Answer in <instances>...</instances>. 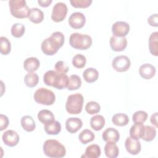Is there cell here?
Here are the masks:
<instances>
[{"label":"cell","instance_id":"10","mask_svg":"<svg viewBox=\"0 0 158 158\" xmlns=\"http://www.w3.org/2000/svg\"><path fill=\"white\" fill-rule=\"evenodd\" d=\"M68 22L72 28L74 29H80L85 25L86 18L83 13L80 12H75L70 15Z\"/></svg>","mask_w":158,"mask_h":158},{"label":"cell","instance_id":"17","mask_svg":"<svg viewBox=\"0 0 158 158\" xmlns=\"http://www.w3.org/2000/svg\"><path fill=\"white\" fill-rule=\"evenodd\" d=\"M102 139L106 142L117 143L120 139V134L117 130L109 127L104 131L102 135Z\"/></svg>","mask_w":158,"mask_h":158},{"label":"cell","instance_id":"20","mask_svg":"<svg viewBox=\"0 0 158 158\" xmlns=\"http://www.w3.org/2000/svg\"><path fill=\"white\" fill-rule=\"evenodd\" d=\"M28 18L34 23H40L43 22L44 19V14L41 9L37 7H33L30 9Z\"/></svg>","mask_w":158,"mask_h":158},{"label":"cell","instance_id":"2","mask_svg":"<svg viewBox=\"0 0 158 158\" xmlns=\"http://www.w3.org/2000/svg\"><path fill=\"white\" fill-rule=\"evenodd\" d=\"M43 150L46 156L51 158H61L66 154L64 146L57 140L53 139H47L44 141Z\"/></svg>","mask_w":158,"mask_h":158},{"label":"cell","instance_id":"29","mask_svg":"<svg viewBox=\"0 0 158 158\" xmlns=\"http://www.w3.org/2000/svg\"><path fill=\"white\" fill-rule=\"evenodd\" d=\"M112 123L116 126L123 127L127 125L129 122L128 115L123 113H117L112 116Z\"/></svg>","mask_w":158,"mask_h":158},{"label":"cell","instance_id":"33","mask_svg":"<svg viewBox=\"0 0 158 158\" xmlns=\"http://www.w3.org/2000/svg\"><path fill=\"white\" fill-rule=\"evenodd\" d=\"M0 42V52L1 54H9L11 51V44L10 41L5 36H1Z\"/></svg>","mask_w":158,"mask_h":158},{"label":"cell","instance_id":"3","mask_svg":"<svg viewBox=\"0 0 158 158\" xmlns=\"http://www.w3.org/2000/svg\"><path fill=\"white\" fill-rule=\"evenodd\" d=\"M70 45L76 49L86 50L92 44V38L86 34L73 33L69 38Z\"/></svg>","mask_w":158,"mask_h":158},{"label":"cell","instance_id":"28","mask_svg":"<svg viewBox=\"0 0 158 158\" xmlns=\"http://www.w3.org/2000/svg\"><path fill=\"white\" fill-rule=\"evenodd\" d=\"M83 77L87 83H93L98 80L99 77V72L94 68H88L84 70Z\"/></svg>","mask_w":158,"mask_h":158},{"label":"cell","instance_id":"31","mask_svg":"<svg viewBox=\"0 0 158 158\" xmlns=\"http://www.w3.org/2000/svg\"><path fill=\"white\" fill-rule=\"evenodd\" d=\"M39 81L38 75L34 72H28L24 77V82L26 86L30 88L35 87Z\"/></svg>","mask_w":158,"mask_h":158},{"label":"cell","instance_id":"34","mask_svg":"<svg viewBox=\"0 0 158 158\" xmlns=\"http://www.w3.org/2000/svg\"><path fill=\"white\" fill-rule=\"evenodd\" d=\"M156 136V130L154 127L150 125H146L144 133L142 139L145 141H152Z\"/></svg>","mask_w":158,"mask_h":158},{"label":"cell","instance_id":"16","mask_svg":"<svg viewBox=\"0 0 158 158\" xmlns=\"http://www.w3.org/2000/svg\"><path fill=\"white\" fill-rule=\"evenodd\" d=\"M156 68L151 64L145 63L141 65L139 69V73L140 76L146 80L152 78L156 74Z\"/></svg>","mask_w":158,"mask_h":158},{"label":"cell","instance_id":"23","mask_svg":"<svg viewBox=\"0 0 158 158\" xmlns=\"http://www.w3.org/2000/svg\"><path fill=\"white\" fill-rule=\"evenodd\" d=\"M104 153L108 158H115L118 156L119 149L115 143L107 142L104 146Z\"/></svg>","mask_w":158,"mask_h":158},{"label":"cell","instance_id":"40","mask_svg":"<svg viewBox=\"0 0 158 158\" xmlns=\"http://www.w3.org/2000/svg\"><path fill=\"white\" fill-rule=\"evenodd\" d=\"M54 68L56 71L62 73H66L69 69L67 64L62 60L57 61L54 65Z\"/></svg>","mask_w":158,"mask_h":158},{"label":"cell","instance_id":"27","mask_svg":"<svg viewBox=\"0 0 158 158\" xmlns=\"http://www.w3.org/2000/svg\"><path fill=\"white\" fill-rule=\"evenodd\" d=\"M158 32L155 31L151 34L149 38V49L153 56H157L158 50Z\"/></svg>","mask_w":158,"mask_h":158},{"label":"cell","instance_id":"4","mask_svg":"<svg viewBox=\"0 0 158 158\" xmlns=\"http://www.w3.org/2000/svg\"><path fill=\"white\" fill-rule=\"evenodd\" d=\"M10 12L12 15L17 19L28 17L30 9L24 0H10L9 1Z\"/></svg>","mask_w":158,"mask_h":158},{"label":"cell","instance_id":"21","mask_svg":"<svg viewBox=\"0 0 158 158\" xmlns=\"http://www.w3.org/2000/svg\"><path fill=\"white\" fill-rule=\"evenodd\" d=\"M101 151L100 147L98 144H91L89 145L85 152V154H83L82 157H87V158H98L101 156Z\"/></svg>","mask_w":158,"mask_h":158},{"label":"cell","instance_id":"45","mask_svg":"<svg viewBox=\"0 0 158 158\" xmlns=\"http://www.w3.org/2000/svg\"><path fill=\"white\" fill-rule=\"evenodd\" d=\"M150 121L152 125H154L156 128L157 127V112H155L151 116Z\"/></svg>","mask_w":158,"mask_h":158},{"label":"cell","instance_id":"14","mask_svg":"<svg viewBox=\"0 0 158 158\" xmlns=\"http://www.w3.org/2000/svg\"><path fill=\"white\" fill-rule=\"evenodd\" d=\"M109 44L111 49L117 52L123 51L127 46V40L125 37H117L112 36L110 38Z\"/></svg>","mask_w":158,"mask_h":158},{"label":"cell","instance_id":"36","mask_svg":"<svg viewBox=\"0 0 158 158\" xmlns=\"http://www.w3.org/2000/svg\"><path fill=\"white\" fill-rule=\"evenodd\" d=\"M73 65L78 69H81L85 66L86 62V57L81 54H77L72 59Z\"/></svg>","mask_w":158,"mask_h":158},{"label":"cell","instance_id":"12","mask_svg":"<svg viewBox=\"0 0 158 158\" xmlns=\"http://www.w3.org/2000/svg\"><path fill=\"white\" fill-rule=\"evenodd\" d=\"M125 147L127 151L132 155L138 154L141 149V145L139 141L130 136L126 138Z\"/></svg>","mask_w":158,"mask_h":158},{"label":"cell","instance_id":"13","mask_svg":"<svg viewBox=\"0 0 158 158\" xmlns=\"http://www.w3.org/2000/svg\"><path fill=\"white\" fill-rule=\"evenodd\" d=\"M2 139L6 145L10 147H14L19 143V136L15 131L13 130H8L3 133Z\"/></svg>","mask_w":158,"mask_h":158},{"label":"cell","instance_id":"25","mask_svg":"<svg viewBox=\"0 0 158 158\" xmlns=\"http://www.w3.org/2000/svg\"><path fill=\"white\" fill-rule=\"evenodd\" d=\"M61 124L57 120H54V122L44 125V130L46 133L48 135H57L61 131Z\"/></svg>","mask_w":158,"mask_h":158},{"label":"cell","instance_id":"32","mask_svg":"<svg viewBox=\"0 0 158 158\" xmlns=\"http://www.w3.org/2000/svg\"><path fill=\"white\" fill-rule=\"evenodd\" d=\"M81 85V80L77 75H72L69 77V81L67 88L69 90H75Z\"/></svg>","mask_w":158,"mask_h":158},{"label":"cell","instance_id":"8","mask_svg":"<svg viewBox=\"0 0 158 158\" xmlns=\"http://www.w3.org/2000/svg\"><path fill=\"white\" fill-rule=\"evenodd\" d=\"M131 65V62L128 57L124 55L117 56L114 58L112 62L113 69L119 72L127 71Z\"/></svg>","mask_w":158,"mask_h":158},{"label":"cell","instance_id":"37","mask_svg":"<svg viewBox=\"0 0 158 158\" xmlns=\"http://www.w3.org/2000/svg\"><path fill=\"white\" fill-rule=\"evenodd\" d=\"M86 112L90 115H93L98 113L101 110L100 105L96 101H89L85 106Z\"/></svg>","mask_w":158,"mask_h":158},{"label":"cell","instance_id":"7","mask_svg":"<svg viewBox=\"0 0 158 158\" xmlns=\"http://www.w3.org/2000/svg\"><path fill=\"white\" fill-rule=\"evenodd\" d=\"M68 12L67 5L62 2H57L52 8L51 19L55 22L63 21L66 17Z\"/></svg>","mask_w":158,"mask_h":158},{"label":"cell","instance_id":"42","mask_svg":"<svg viewBox=\"0 0 158 158\" xmlns=\"http://www.w3.org/2000/svg\"><path fill=\"white\" fill-rule=\"evenodd\" d=\"M8 125H9L8 117L4 114H1L0 115V130L2 131L3 130L6 129Z\"/></svg>","mask_w":158,"mask_h":158},{"label":"cell","instance_id":"39","mask_svg":"<svg viewBox=\"0 0 158 158\" xmlns=\"http://www.w3.org/2000/svg\"><path fill=\"white\" fill-rule=\"evenodd\" d=\"M92 0H70L71 5L75 8H86L89 7L91 3Z\"/></svg>","mask_w":158,"mask_h":158},{"label":"cell","instance_id":"1","mask_svg":"<svg viewBox=\"0 0 158 158\" xmlns=\"http://www.w3.org/2000/svg\"><path fill=\"white\" fill-rule=\"evenodd\" d=\"M43 81L47 86L62 89L67 87L69 77L65 73L54 70H48L43 75Z\"/></svg>","mask_w":158,"mask_h":158},{"label":"cell","instance_id":"5","mask_svg":"<svg viewBox=\"0 0 158 158\" xmlns=\"http://www.w3.org/2000/svg\"><path fill=\"white\" fill-rule=\"evenodd\" d=\"M83 96L80 93H75L69 95L65 103V109L70 114H78L82 110Z\"/></svg>","mask_w":158,"mask_h":158},{"label":"cell","instance_id":"19","mask_svg":"<svg viewBox=\"0 0 158 158\" xmlns=\"http://www.w3.org/2000/svg\"><path fill=\"white\" fill-rule=\"evenodd\" d=\"M40 60L35 57H28L23 62V68L28 72H33L40 67Z\"/></svg>","mask_w":158,"mask_h":158},{"label":"cell","instance_id":"6","mask_svg":"<svg viewBox=\"0 0 158 158\" xmlns=\"http://www.w3.org/2000/svg\"><path fill=\"white\" fill-rule=\"evenodd\" d=\"M33 98L37 103L45 106H51L56 101L54 92L46 88H40L36 90Z\"/></svg>","mask_w":158,"mask_h":158},{"label":"cell","instance_id":"44","mask_svg":"<svg viewBox=\"0 0 158 158\" xmlns=\"http://www.w3.org/2000/svg\"><path fill=\"white\" fill-rule=\"evenodd\" d=\"M52 1V0H38V3L39 5L43 7H48L51 3Z\"/></svg>","mask_w":158,"mask_h":158},{"label":"cell","instance_id":"24","mask_svg":"<svg viewBox=\"0 0 158 158\" xmlns=\"http://www.w3.org/2000/svg\"><path fill=\"white\" fill-rule=\"evenodd\" d=\"M20 123L23 129L28 132L33 131L36 127V123L34 119L30 115L23 116L21 118Z\"/></svg>","mask_w":158,"mask_h":158},{"label":"cell","instance_id":"26","mask_svg":"<svg viewBox=\"0 0 158 158\" xmlns=\"http://www.w3.org/2000/svg\"><path fill=\"white\" fill-rule=\"evenodd\" d=\"M91 127L95 131L101 130L105 125V118L101 115L93 116L89 121Z\"/></svg>","mask_w":158,"mask_h":158},{"label":"cell","instance_id":"22","mask_svg":"<svg viewBox=\"0 0 158 158\" xmlns=\"http://www.w3.org/2000/svg\"><path fill=\"white\" fill-rule=\"evenodd\" d=\"M38 120L44 125L50 123L55 120L54 115L52 112L47 109H43L38 114Z\"/></svg>","mask_w":158,"mask_h":158},{"label":"cell","instance_id":"9","mask_svg":"<svg viewBox=\"0 0 158 158\" xmlns=\"http://www.w3.org/2000/svg\"><path fill=\"white\" fill-rule=\"evenodd\" d=\"M59 48V45L51 36L43 40L41 45V49L43 52L47 56H52L55 54Z\"/></svg>","mask_w":158,"mask_h":158},{"label":"cell","instance_id":"43","mask_svg":"<svg viewBox=\"0 0 158 158\" xmlns=\"http://www.w3.org/2000/svg\"><path fill=\"white\" fill-rule=\"evenodd\" d=\"M157 14H154L149 16L148 19V23L152 27H157Z\"/></svg>","mask_w":158,"mask_h":158},{"label":"cell","instance_id":"35","mask_svg":"<svg viewBox=\"0 0 158 158\" xmlns=\"http://www.w3.org/2000/svg\"><path fill=\"white\" fill-rule=\"evenodd\" d=\"M25 31V26L22 23H15L11 27V34L15 38L22 37Z\"/></svg>","mask_w":158,"mask_h":158},{"label":"cell","instance_id":"18","mask_svg":"<svg viewBox=\"0 0 158 158\" xmlns=\"http://www.w3.org/2000/svg\"><path fill=\"white\" fill-rule=\"evenodd\" d=\"M145 126L141 123H135L130 129V137L139 139H142L144 133Z\"/></svg>","mask_w":158,"mask_h":158},{"label":"cell","instance_id":"11","mask_svg":"<svg viewBox=\"0 0 158 158\" xmlns=\"http://www.w3.org/2000/svg\"><path fill=\"white\" fill-rule=\"evenodd\" d=\"M129 31V24L123 21L116 22L112 26V32L113 36L117 37H125L128 35Z\"/></svg>","mask_w":158,"mask_h":158},{"label":"cell","instance_id":"38","mask_svg":"<svg viewBox=\"0 0 158 158\" xmlns=\"http://www.w3.org/2000/svg\"><path fill=\"white\" fill-rule=\"evenodd\" d=\"M148 118V114L143 110L136 111L132 116V120L135 123H143Z\"/></svg>","mask_w":158,"mask_h":158},{"label":"cell","instance_id":"30","mask_svg":"<svg viewBox=\"0 0 158 158\" xmlns=\"http://www.w3.org/2000/svg\"><path fill=\"white\" fill-rule=\"evenodd\" d=\"M94 138L95 136L94 133L89 129H85L82 130L78 135L79 140L83 144L91 142L94 139Z\"/></svg>","mask_w":158,"mask_h":158},{"label":"cell","instance_id":"15","mask_svg":"<svg viewBox=\"0 0 158 158\" xmlns=\"http://www.w3.org/2000/svg\"><path fill=\"white\" fill-rule=\"evenodd\" d=\"M82 120L78 117H70L65 121V128L70 133H75L82 127Z\"/></svg>","mask_w":158,"mask_h":158},{"label":"cell","instance_id":"41","mask_svg":"<svg viewBox=\"0 0 158 158\" xmlns=\"http://www.w3.org/2000/svg\"><path fill=\"white\" fill-rule=\"evenodd\" d=\"M51 36L59 45L60 48H61L64 43V40H65V37L64 34L60 32V31H55L52 33V35L50 36Z\"/></svg>","mask_w":158,"mask_h":158}]
</instances>
